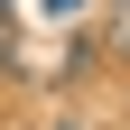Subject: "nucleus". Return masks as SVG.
<instances>
[{
    "mask_svg": "<svg viewBox=\"0 0 130 130\" xmlns=\"http://www.w3.org/2000/svg\"><path fill=\"white\" fill-rule=\"evenodd\" d=\"M111 56H130V0H111Z\"/></svg>",
    "mask_w": 130,
    "mask_h": 130,
    "instance_id": "f257e3e1",
    "label": "nucleus"
},
{
    "mask_svg": "<svg viewBox=\"0 0 130 130\" xmlns=\"http://www.w3.org/2000/svg\"><path fill=\"white\" fill-rule=\"evenodd\" d=\"M0 56H9V19H0Z\"/></svg>",
    "mask_w": 130,
    "mask_h": 130,
    "instance_id": "f03ea898",
    "label": "nucleus"
},
{
    "mask_svg": "<svg viewBox=\"0 0 130 130\" xmlns=\"http://www.w3.org/2000/svg\"><path fill=\"white\" fill-rule=\"evenodd\" d=\"M46 9H74V0H46Z\"/></svg>",
    "mask_w": 130,
    "mask_h": 130,
    "instance_id": "7ed1b4c3",
    "label": "nucleus"
},
{
    "mask_svg": "<svg viewBox=\"0 0 130 130\" xmlns=\"http://www.w3.org/2000/svg\"><path fill=\"white\" fill-rule=\"evenodd\" d=\"M56 130H74V121H56Z\"/></svg>",
    "mask_w": 130,
    "mask_h": 130,
    "instance_id": "20e7f679",
    "label": "nucleus"
},
{
    "mask_svg": "<svg viewBox=\"0 0 130 130\" xmlns=\"http://www.w3.org/2000/svg\"><path fill=\"white\" fill-rule=\"evenodd\" d=\"M0 9H9V0H0Z\"/></svg>",
    "mask_w": 130,
    "mask_h": 130,
    "instance_id": "39448f33",
    "label": "nucleus"
}]
</instances>
